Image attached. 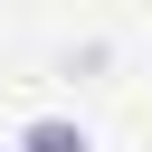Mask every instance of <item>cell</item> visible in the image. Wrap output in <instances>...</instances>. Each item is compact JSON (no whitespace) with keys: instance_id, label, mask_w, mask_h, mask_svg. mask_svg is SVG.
Wrapping results in <instances>:
<instances>
[{"instance_id":"1","label":"cell","mask_w":152,"mask_h":152,"mask_svg":"<svg viewBox=\"0 0 152 152\" xmlns=\"http://www.w3.org/2000/svg\"><path fill=\"white\" fill-rule=\"evenodd\" d=\"M19 152H86V133H76V124H28Z\"/></svg>"}]
</instances>
